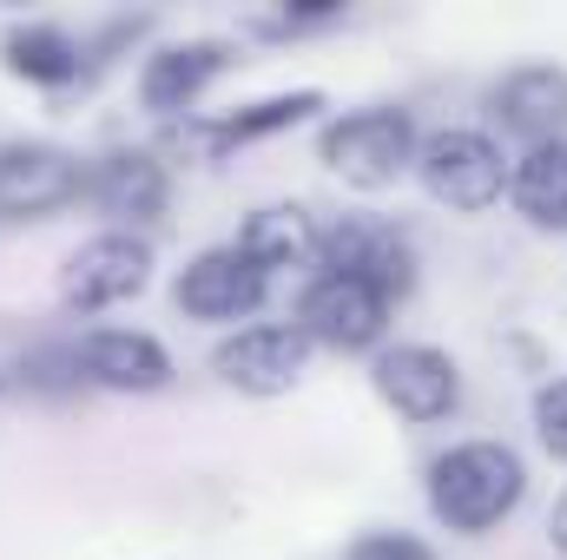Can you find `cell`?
I'll list each match as a JSON object with an SVG mask.
<instances>
[{"instance_id":"e0dca14e","label":"cell","mask_w":567,"mask_h":560,"mask_svg":"<svg viewBox=\"0 0 567 560\" xmlns=\"http://www.w3.org/2000/svg\"><path fill=\"white\" fill-rule=\"evenodd\" d=\"M323 113V93L317 86H290V93H265V100H245V106H231V113H218L212 126H198V145L212 152V158H231V152H245V145H265L290 133V126H303V120H317Z\"/></svg>"},{"instance_id":"9c48e42d","label":"cell","mask_w":567,"mask_h":560,"mask_svg":"<svg viewBox=\"0 0 567 560\" xmlns=\"http://www.w3.org/2000/svg\"><path fill=\"white\" fill-rule=\"evenodd\" d=\"M86 198V165L66 145L13 139L0 145V225H40Z\"/></svg>"},{"instance_id":"44dd1931","label":"cell","mask_w":567,"mask_h":560,"mask_svg":"<svg viewBox=\"0 0 567 560\" xmlns=\"http://www.w3.org/2000/svg\"><path fill=\"white\" fill-rule=\"evenodd\" d=\"M548 541H555V554L567 560V488L555 495V508H548Z\"/></svg>"},{"instance_id":"2e32d148","label":"cell","mask_w":567,"mask_h":560,"mask_svg":"<svg viewBox=\"0 0 567 560\" xmlns=\"http://www.w3.org/2000/svg\"><path fill=\"white\" fill-rule=\"evenodd\" d=\"M317 238H323V225H317V211L310 205H258V211H245V225H238V251L265 271V278H278V271H317Z\"/></svg>"},{"instance_id":"ba28073f","label":"cell","mask_w":567,"mask_h":560,"mask_svg":"<svg viewBox=\"0 0 567 560\" xmlns=\"http://www.w3.org/2000/svg\"><path fill=\"white\" fill-rule=\"evenodd\" d=\"M317 271L357 278V283H370V290H383V297L396 303V297H410V283H416V251H410V238H403L390 218L350 211V218L323 225V238H317Z\"/></svg>"},{"instance_id":"5b68a950","label":"cell","mask_w":567,"mask_h":560,"mask_svg":"<svg viewBox=\"0 0 567 560\" xmlns=\"http://www.w3.org/2000/svg\"><path fill=\"white\" fill-rule=\"evenodd\" d=\"M145 283H152V238H140V231H93L86 245L66 251L53 290H60V303L73 317H100V310H120V303L145 297Z\"/></svg>"},{"instance_id":"ac0fdd59","label":"cell","mask_w":567,"mask_h":560,"mask_svg":"<svg viewBox=\"0 0 567 560\" xmlns=\"http://www.w3.org/2000/svg\"><path fill=\"white\" fill-rule=\"evenodd\" d=\"M508 205L535 225V231H567V139L528 145L508 165Z\"/></svg>"},{"instance_id":"3957f363","label":"cell","mask_w":567,"mask_h":560,"mask_svg":"<svg viewBox=\"0 0 567 560\" xmlns=\"http://www.w3.org/2000/svg\"><path fill=\"white\" fill-rule=\"evenodd\" d=\"M508 152L482 126H435L416 145V185L442 211H488L495 198H508Z\"/></svg>"},{"instance_id":"7a4b0ae2","label":"cell","mask_w":567,"mask_h":560,"mask_svg":"<svg viewBox=\"0 0 567 560\" xmlns=\"http://www.w3.org/2000/svg\"><path fill=\"white\" fill-rule=\"evenodd\" d=\"M416 145H423V133L403 106H357V113H337L317 126L323 172L350 191H390L396 178H410Z\"/></svg>"},{"instance_id":"7c38bea8","label":"cell","mask_w":567,"mask_h":560,"mask_svg":"<svg viewBox=\"0 0 567 560\" xmlns=\"http://www.w3.org/2000/svg\"><path fill=\"white\" fill-rule=\"evenodd\" d=\"M238 46L218 40V33H198V40H165L140 60V106L172 120V113H192L225 73H231Z\"/></svg>"},{"instance_id":"30bf717a","label":"cell","mask_w":567,"mask_h":560,"mask_svg":"<svg viewBox=\"0 0 567 560\" xmlns=\"http://www.w3.org/2000/svg\"><path fill=\"white\" fill-rule=\"evenodd\" d=\"M212 370L238 396H290L310 370V336L297 323H238L212 350Z\"/></svg>"},{"instance_id":"4fadbf2b","label":"cell","mask_w":567,"mask_h":560,"mask_svg":"<svg viewBox=\"0 0 567 560\" xmlns=\"http://www.w3.org/2000/svg\"><path fill=\"white\" fill-rule=\"evenodd\" d=\"M73 363H80V383L86 390H113V396H152L172 383V356L152 330L133 323H106V330H86L73 343Z\"/></svg>"},{"instance_id":"8992f818","label":"cell","mask_w":567,"mask_h":560,"mask_svg":"<svg viewBox=\"0 0 567 560\" xmlns=\"http://www.w3.org/2000/svg\"><path fill=\"white\" fill-rule=\"evenodd\" d=\"M271 297V278L238 251V245H205L185 258V271L172 283V310L192 317V323H218V330H238L245 317H258Z\"/></svg>"},{"instance_id":"9a60e30c","label":"cell","mask_w":567,"mask_h":560,"mask_svg":"<svg viewBox=\"0 0 567 560\" xmlns=\"http://www.w3.org/2000/svg\"><path fill=\"white\" fill-rule=\"evenodd\" d=\"M488 106H495V126L515 133V139H528V145L567 139V66L535 60V66L502 73L495 93H488Z\"/></svg>"},{"instance_id":"8fae6325","label":"cell","mask_w":567,"mask_h":560,"mask_svg":"<svg viewBox=\"0 0 567 560\" xmlns=\"http://www.w3.org/2000/svg\"><path fill=\"white\" fill-rule=\"evenodd\" d=\"M165 198H172V172L145 145H120V152L86 165V205L106 218V231H140L145 238L165 218Z\"/></svg>"},{"instance_id":"7402d4cb","label":"cell","mask_w":567,"mask_h":560,"mask_svg":"<svg viewBox=\"0 0 567 560\" xmlns=\"http://www.w3.org/2000/svg\"><path fill=\"white\" fill-rule=\"evenodd\" d=\"M0 390H7V376H0Z\"/></svg>"},{"instance_id":"6da1fadb","label":"cell","mask_w":567,"mask_h":560,"mask_svg":"<svg viewBox=\"0 0 567 560\" xmlns=\"http://www.w3.org/2000/svg\"><path fill=\"white\" fill-rule=\"evenodd\" d=\"M423 501L429 515L449 528V535H495L522 501H528V462L495 442V435H468V442H449L423 475Z\"/></svg>"},{"instance_id":"ffe728a7","label":"cell","mask_w":567,"mask_h":560,"mask_svg":"<svg viewBox=\"0 0 567 560\" xmlns=\"http://www.w3.org/2000/svg\"><path fill=\"white\" fill-rule=\"evenodd\" d=\"M343 560H435L423 535H403V528H383V535H363Z\"/></svg>"},{"instance_id":"5bb4252c","label":"cell","mask_w":567,"mask_h":560,"mask_svg":"<svg viewBox=\"0 0 567 560\" xmlns=\"http://www.w3.org/2000/svg\"><path fill=\"white\" fill-rule=\"evenodd\" d=\"M0 66L40 93H80L93 73H100V53L80 46L66 27L53 20H27V27H7L0 33Z\"/></svg>"},{"instance_id":"277c9868","label":"cell","mask_w":567,"mask_h":560,"mask_svg":"<svg viewBox=\"0 0 567 560\" xmlns=\"http://www.w3.org/2000/svg\"><path fill=\"white\" fill-rule=\"evenodd\" d=\"M390 297L370 290L357 278H337V271H310L297 290V330L310 336V350H337V356H363V350H383L390 336Z\"/></svg>"},{"instance_id":"52a82bcc","label":"cell","mask_w":567,"mask_h":560,"mask_svg":"<svg viewBox=\"0 0 567 560\" xmlns=\"http://www.w3.org/2000/svg\"><path fill=\"white\" fill-rule=\"evenodd\" d=\"M370 390L403 422H449L462 409V363L435 343H383L370 363Z\"/></svg>"},{"instance_id":"d6986e66","label":"cell","mask_w":567,"mask_h":560,"mask_svg":"<svg viewBox=\"0 0 567 560\" xmlns=\"http://www.w3.org/2000/svg\"><path fill=\"white\" fill-rule=\"evenodd\" d=\"M528 422H535V442H542L555 462H567V376H548V383L535 390Z\"/></svg>"}]
</instances>
